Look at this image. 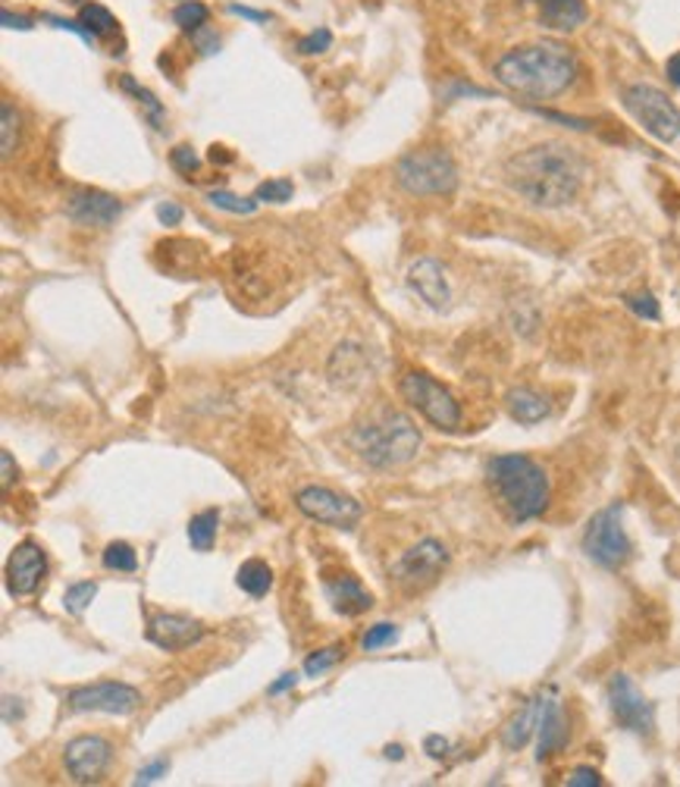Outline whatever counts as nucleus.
Wrapping results in <instances>:
<instances>
[{
	"label": "nucleus",
	"instance_id": "16",
	"mask_svg": "<svg viewBox=\"0 0 680 787\" xmlns=\"http://www.w3.org/2000/svg\"><path fill=\"white\" fill-rule=\"evenodd\" d=\"M145 637L167 649V653H179V649H189L192 643L204 637V628L186 616H172V612H160V616L147 618Z\"/></svg>",
	"mask_w": 680,
	"mask_h": 787
},
{
	"label": "nucleus",
	"instance_id": "24",
	"mask_svg": "<svg viewBox=\"0 0 680 787\" xmlns=\"http://www.w3.org/2000/svg\"><path fill=\"white\" fill-rule=\"evenodd\" d=\"M236 584L242 587L248 596H264V593L273 587V571H270L267 562H261V559H248L242 568H239V574H236Z\"/></svg>",
	"mask_w": 680,
	"mask_h": 787
},
{
	"label": "nucleus",
	"instance_id": "15",
	"mask_svg": "<svg viewBox=\"0 0 680 787\" xmlns=\"http://www.w3.org/2000/svg\"><path fill=\"white\" fill-rule=\"evenodd\" d=\"M122 204L120 198L97 192V189H82L67 201V217L79 226H95V229H107L120 220Z\"/></svg>",
	"mask_w": 680,
	"mask_h": 787
},
{
	"label": "nucleus",
	"instance_id": "33",
	"mask_svg": "<svg viewBox=\"0 0 680 787\" xmlns=\"http://www.w3.org/2000/svg\"><path fill=\"white\" fill-rule=\"evenodd\" d=\"M291 182L289 179H267V182H261L258 189H254V201L261 204V201H267V204H286L291 198Z\"/></svg>",
	"mask_w": 680,
	"mask_h": 787
},
{
	"label": "nucleus",
	"instance_id": "41",
	"mask_svg": "<svg viewBox=\"0 0 680 787\" xmlns=\"http://www.w3.org/2000/svg\"><path fill=\"white\" fill-rule=\"evenodd\" d=\"M0 465H3L0 487H3V490H10V487H13V480H16V474H20V468H16V462H13V455H10V452H0Z\"/></svg>",
	"mask_w": 680,
	"mask_h": 787
},
{
	"label": "nucleus",
	"instance_id": "8",
	"mask_svg": "<svg viewBox=\"0 0 680 787\" xmlns=\"http://www.w3.org/2000/svg\"><path fill=\"white\" fill-rule=\"evenodd\" d=\"M583 552L603 568H621L631 559V540L621 524V505H608L593 515L583 534Z\"/></svg>",
	"mask_w": 680,
	"mask_h": 787
},
{
	"label": "nucleus",
	"instance_id": "20",
	"mask_svg": "<svg viewBox=\"0 0 680 787\" xmlns=\"http://www.w3.org/2000/svg\"><path fill=\"white\" fill-rule=\"evenodd\" d=\"M539 10V23L552 32H574L586 23V0H530Z\"/></svg>",
	"mask_w": 680,
	"mask_h": 787
},
{
	"label": "nucleus",
	"instance_id": "2",
	"mask_svg": "<svg viewBox=\"0 0 680 787\" xmlns=\"http://www.w3.org/2000/svg\"><path fill=\"white\" fill-rule=\"evenodd\" d=\"M492 73L514 95L542 100L559 98L577 79V57L564 45L539 41V45L509 50Z\"/></svg>",
	"mask_w": 680,
	"mask_h": 787
},
{
	"label": "nucleus",
	"instance_id": "32",
	"mask_svg": "<svg viewBox=\"0 0 680 787\" xmlns=\"http://www.w3.org/2000/svg\"><path fill=\"white\" fill-rule=\"evenodd\" d=\"M395 640H398V628L389 624V621H380V624L367 628V634L361 637V649L365 653H377V649H383V646L395 643Z\"/></svg>",
	"mask_w": 680,
	"mask_h": 787
},
{
	"label": "nucleus",
	"instance_id": "13",
	"mask_svg": "<svg viewBox=\"0 0 680 787\" xmlns=\"http://www.w3.org/2000/svg\"><path fill=\"white\" fill-rule=\"evenodd\" d=\"M110 760H114V747L100 735H82V738L70 740L67 750H63V763H67V772H70L75 785L100 782Z\"/></svg>",
	"mask_w": 680,
	"mask_h": 787
},
{
	"label": "nucleus",
	"instance_id": "11",
	"mask_svg": "<svg viewBox=\"0 0 680 787\" xmlns=\"http://www.w3.org/2000/svg\"><path fill=\"white\" fill-rule=\"evenodd\" d=\"M295 505L305 517H311L317 524H330V527H351L361 517V502H355L351 496L326 490V487L298 490Z\"/></svg>",
	"mask_w": 680,
	"mask_h": 787
},
{
	"label": "nucleus",
	"instance_id": "37",
	"mask_svg": "<svg viewBox=\"0 0 680 787\" xmlns=\"http://www.w3.org/2000/svg\"><path fill=\"white\" fill-rule=\"evenodd\" d=\"M170 164L176 167L179 172H186V176H192L198 167H201V157L194 154L192 145H179V148H172L170 154Z\"/></svg>",
	"mask_w": 680,
	"mask_h": 787
},
{
	"label": "nucleus",
	"instance_id": "9",
	"mask_svg": "<svg viewBox=\"0 0 680 787\" xmlns=\"http://www.w3.org/2000/svg\"><path fill=\"white\" fill-rule=\"evenodd\" d=\"M608 706L611 715L621 728H628L640 738H649L656 728V710L653 703L643 696V690L633 684L628 675H615L608 681Z\"/></svg>",
	"mask_w": 680,
	"mask_h": 787
},
{
	"label": "nucleus",
	"instance_id": "27",
	"mask_svg": "<svg viewBox=\"0 0 680 787\" xmlns=\"http://www.w3.org/2000/svg\"><path fill=\"white\" fill-rule=\"evenodd\" d=\"M100 562L104 568H110V571H122V574H132L135 568H139V556H135V549L129 546V542H110L107 549H104V556H100Z\"/></svg>",
	"mask_w": 680,
	"mask_h": 787
},
{
	"label": "nucleus",
	"instance_id": "46",
	"mask_svg": "<svg viewBox=\"0 0 680 787\" xmlns=\"http://www.w3.org/2000/svg\"><path fill=\"white\" fill-rule=\"evenodd\" d=\"M295 684H298V675H295V671H286L276 684H270V693H273V696H276V693H286V690L295 688Z\"/></svg>",
	"mask_w": 680,
	"mask_h": 787
},
{
	"label": "nucleus",
	"instance_id": "36",
	"mask_svg": "<svg viewBox=\"0 0 680 787\" xmlns=\"http://www.w3.org/2000/svg\"><path fill=\"white\" fill-rule=\"evenodd\" d=\"M330 45H333V32H330V28H317V32L305 35V38L298 41V53H305V57H314V53L330 50Z\"/></svg>",
	"mask_w": 680,
	"mask_h": 787
},
{
	"label": "nucleus",
	"instance_id": "26",
	"mask_svg": "<svg viewBox=\"0 0 680 787\" xmlns=\"http://www.w3.org/2000/svg\"><path fill=\"white\" fill-rule=\"evenodd\" d=\"M79 23L85 25L92 35H110L114 28H117V16L107 10V7H100V3H85L82 10H79Z\"/></svg>",
	"mask_w": 680,
	"mask_h": 787
},
{
	"label": "nucleus",
	"instance_id": "31",
	"mask_svg": "<svg viewBox=\"0 0 680 787\" xmlns=\"http://www.w3.org/2000/svg\"><path fill=\"white\" fill-rule=\"evenodd\" d=\"M97 596V584L92 581H82V584H73L70 591L63 593V606H67V612H73V616H82L88 606H92V599Z\"/></svg>",
	"mask_w": 680,
	"mask_h": 787
},
{
	"label": "nucleus",
	"instance_id": "22",
	"mask_svg": "<svg viewBox=\"0 0 680 787\" xmlns=\"http://www.w3.org/2000/svg\"><path fill=\"white\" fill-rule=\"evenodd\" d=\"M542 700L546 696H539V700H530L521 713L511 718L509 725L502 728V743L509 747V750H521L527 740L534 738L536 728H539V715H542Z\"/></svg>",
	"mask_w": 680,
	"mask_h": 787
},
{
	"label": "nucleus",
	"instance_id": "47",
	"mask_svg": "<svg viewBox=\"0 0 680 787\" xmlns=\"http://www.w3.org/2000/svg\"><path fill=\"white\" fill-rule=\"evenodd\" d=\"M3 25H7V28H32V23H28L25 16H13L10 10H3Z\"/></svg>",
	"mask_w": 680,
	"mask_h": 787
},
{
	"label": "nucleus",
	"instance_id": "42",
	"mask_svg": "<svg viewBox=\"0 0 680 787\" xmlns=\"http://www.w3.org/2000/svg\"><path fill=\"white\" fill-rule=\"evenodd\" d=\"M157 220L164 223V226H179V223H182V207L172 204V201L160 204V207H157Z\"/></svg>",
	"mask_w": 680,
	"mask_h": 787
},
{
	"label": "nucleus",
	"instance_id": "40",
	"mask_svg": "<svg viewBox=\"0 0 680 787\" xmlns=\"http://www.w3.org/2000/svg\"><path fill=\"white\" fill-rule=\"evenodd\" d=\"M167 768H170V765L164 763V760H157V763L145 765V768H142V772L135 775V785H154L157 778H164V775H167Z\"/></svg>",
	"mask_w": 680,
	"mask_h": 787
},
{
	"label": "nucleus",
	"instance_id": "38",
	"mask_svg": "<svg viewBox=\"0 0 680 787\" xmlns=\"http://www.w3.org/2000/svg\"><path fill=\"white\" fill-rule=\"evenodd\" d=\"M603 785V775L589 765H577L571 775H568V787H599Z\"/></svg>",
	"mask_w": 680,
	"mask_h": 787
},
{
	"label": "nucleus",
	"instance_id": "25",
	"mask_svg": "<svg viewBox=\"0 0 680 787\" xmlns=\"http://www.w3.org/2000/svg\"><path fill=\"white\" fill-rule=\"evenodd\" d=\"M20 126H23L20 110L10 100H3L0 104V157L3 160H10L20 148Z\"/></svg>",
	"mask_w": 680,
	"mask_h": 787
},
{
	"label": "nucleus",
	"instance_id": "10",
	"mask_svg": "<svg viewBox=\"0 0 680 787\" xmlns=\"http://www.w3.org/2000/svg\"><path fill=\"white\" fill-rule=\"evenodd\" d=\"M73 713H107V715H132L142 706V693L122 681H100L88 688L70 690L67 696Z\"/></svg>",
	"mask_w": 680,
	"mask_h": 787
},
{
	"label": "nucleus",
	"instance_id": "18",
	"mask_svg": "<svg viewBox=\"0 0 680 787\" xmlns=\"http://www.w3.org/2000/svg\"><path fill=\"white\" fill-rule=\"evenodd\" d=\"M323 593L330 599V606L339 612V616H365L367 609L373 606V596L351 577V574H339V577H326L323 581Z\"/></svg>",
	"mask_w": 680,
	"mask_h": 787
},
{
	"label": "nucleus",
	"instance_id": "28",
	"mask_svg": "<svg viewBox=\"0 0 680 787\" xmlns=\"http://www.w3.org/2000/svg\"><path fill=\"white\" fill-rule=\"evenodd\" d=\"M207 16H211V10L204 7V3H198V0H189V3H179L176 10H172V23L179 25L182 32H198V28H204L207 25Z\"/></svg>",
	"mask_w": 680,
	"mask_h": 787
},
{
	"label": "nucleus",
	"instance_id": "34",
	"mask_svg": "<svg viewBox=\"0 0 680 787\" xmlns=\"http://www.w3.org/2000/svg\"><path fill=\"white\" fill-rule=\"evenodd\" d=\"M339 656H342V646H326V649H320V653H311V656L305 659V675H308V678H317V675L330 671L333 665L339 663Z\"/></svg>",
	"mask_w": 680,
	"mask_h": 787
},
{
	"label": "nucleus",
	"instance_id": "44",
	"mask_svg": "<svg viewBox=\"0 0 680 787\" xmlns=\"http://www.w3.org/2000/svg\"><path fill=\"white\" fill-rule=\"evenodd\" d=\"M229 13H232V16H244V20H251V23H267L270 20L267 13L248 10V7H239V3H229Z\"/></svg>",
	"mask_w": 680,
	"mask_h": 787
},
{
	"label": "nucleus",
	"instance_id": "7",
	"mask_svg": "<svg viewBox=\"0 0 680 787\" xmlns=\"http://www.w3.org/2000/svg\"><path fill=\"white\" fill-rule=\"evenodd\" d=\"M398 390L405 395V402H408L411 408H417L433 427H439V430H458V424H462V405H458L455 395L449 393L442 383H437L430 373H420V370L405 373Z\"/></svg>",
	"mask_w": 680,
	"mask_h": 787
},
{
	"label": "nucleus",
	"instance_id": "12",
	"mask_svg": "<svg viewBox=\"0 0 680 787\" xmlns=\"http://www.w3.org/2000/svg\"><path fill=\"white\" fill-rule=\"evenodd\" d=\"M445 565H449V549L439 540H420L395 562L392 574L402 587L417 591V587L433 584Z\"/></svg>",
	"mask_w": 680,
	"mask_h": 787
},
{
	"label": "nucleus",
	"instance_id": "23",
	"mask_svg": "<svg viewBox=\"0 0 680 787\" xmlns=\"http://www.w3.org/2000/svg\"><path fill=\"white\" fill-rule=\"evenodd\" d=\"M219 527V512L217 509H204L189 521V542H192L194 552H211V546L217 540Z\"/></svg>",
	"mask_w": 680,
	"mask_h": 787
},
{
	"label": "nucleus",
	"instance_id": "29",
	"mask_svg": "<svg viewBox=\"0 0 680 787\" xmlns=\"http://www.w3.org/2000/svg\"><path fill=\"white\" fill-rule=\"evenodd\" d=\"M120 85H122V92L135 95V98H139V104H145L147 120L154 123V129H164V126H160V123H164V107H160V100L154 98V95H151L147 88H142V85H139L135 79H129V75H122Z\"/></svg>",
	"mask_w": 680,
	"mask_h": 787
},
{
	"label": "nucleus",
	"instance_id": "5",
	"mask_svg": "<svg viewBox=\"0 0 680 787\" xmlns=\"http://www.w3.org/2000/svg\"><path fill=\"white\" fill-rule=\"evenodd\" d=\"M395 182L414 198H445L458 189V167L442 148H420L395 164Z\"/></svg>",
	"mask_w": 680,
	"mask_h": 787
},
{
	"label": "nucleus",
	"instance_id": "45",
	"mask_svg": "<svg viewBox=\"0 0 680 787\" xmlns=\"http://www.w3.org/2000/svg\"><path fill=\"white\" fill-rule=\"evenodd\" d=\"M665 73H668V82H671V85H678V88H680V50H678V53H671V57H668V63H665Z\"/></svg>",
	"mask_w": 680,
	"mask_h": 787
},
{
	"label": "nucleus",
	"instance_id": "43",
	"mask_svg": "<svg viewBox=\"0 0 680 787\" xmlns=\"http://www.w3.org/2000/svg\"><path fill=\"white\" fill-rule=\"evenodd\" d=\"M423 747H427V753H430L433 760H442V756L449 753V740L439 738V735H430V738L423 740Z\"/></svg>",
	"mask_w": 680,
	"mask_h": 787
},
{
	"label": "nucleus",
	"instance_id": "19",
	"mask_svg": "<svg viewBox=\"0 0 680 787\" xmlns=\"http://www.w3.org/2000/svg\"><path fill=\"white\" fill-rule=\"evenodd\" d=\"M539 743H536V760L542 763L546 756L559 753L561 747L568 743V725H564V713H561L559 700L546 696L542 700V715H539Z\"/></svg>",
	"mask_w": 680,
	"mask_h": 787
},
{
	"label": "nucleus",
	"instance_id": "48",
	"mask_svg": "<svg viewBox=\"0 0 680 787\" xmlns=\"http://www.w3.org/2000/svg\"><path fill=\"white\" fill-rule=\"evenodd\" d=\"M386 753L392 756V760H402V747H389Z\"/></svg>",
	"mask_w": 680,
	"mask_h": 787
},
{
	"label": "nucleus",
	"instance_id": "14",
	"mask_svg": "<svg viewBox=\"0 0 680 787\" xmlns=\"http://www.w3.org/2000/svg\"><path fill=\"white\" fill-rule=\"evenodd\" d=\"M48 574V556L38 542L23 540L7 559V591L13 596H32Z\"/></svg>",
	"mask_w": 680,
	"mask_h": 787
},
{
	"label": "nucleus",
	"instance_id": "39",
	"mask_svg": "<svg viewBox=\"0 0 680 787\" xmlns=\"http://www.w3.org/2000/svg\"><path fill=\"white\" fill-rule=\"evenodd\" d=\"M192 41L198 45V50L201 53H217L219 50V38L204 25V28H198V32H192Z\"/></svg>",
	"mask_w": 680,
	"mask_h": 787
},
{
	"label": "nucleus",
	"instance_id": "1",
	"mask_svg": "<svg viewBox=\"0 0 680 787\" xmlns=\"http://www.w3.org/2000/svg\"><path fill=\"white\" fill-rule=\"evenodd\" d=\"M586 164L574 148L561 142H539L517 151L505 164L509 186L534 207H564L583 186Z\"/></svg>",
	"mask_w": 680,
	"mask_h": 787
},
{
	"label": "nucleus",
	"instance_id": "17",
	"mask_svg": "<svg viewBox=\"0 0 680 787\" xmlns=\"http://www.w3.org/2000/svg\"><path fill=\"white\" fill-rule=\"evenodd\" d=\"M408 286H411L414 293L420 296V301H427L433 311L449 308V301H452V289H449L445 271H442V264L433 261V258L414 261L411 271H408Z\"/></svg>",
	"mask_w": 680,
	"mask_h": 787
},
{
	"label": "nucleus",
	"instance_id": "4",
	"mask_svg": "<svg viewBox=\"0 0 680 787\" xmlns=\"http://www.w3.org/2000/svg\"><path fill=\"white\" fill-rule=\"evenodd\" d=\"M348 443L370 468H398L420 452V430L408 415L380 408L348 433Z\"/></svg>",
	"mask_w": 680,
	"mask_h": 787
},
{
	"label": "nucleus",
	"instance_id": "30",
	"mask_svg": "<svg viewBox=\"0 0 680 787\" xmlns=\"http://www.w3.org/2000/svg\"><path fill=\"white\" fill-rule=\"evenodd\" d=\"M207 201L217 207V211H226V214H254L258 211V201L254 198H239L226 189H217V192H207Z\"/></svg>",
	"mask_w": 680,
	"mask_h": 787
},
{
	"label": "nucleus",
	"instance_id": "6",
	"mask_svg": "<svg viewBox=\"0 0 680 787\" xmlns=\"http://www.w3.org/2000/svg\"><path fill=\"white\" fill-rule=\"evenodd\" d=\"M624 107L636 123L643 126L658 142H675L680 139V107L668 98L656 85H631L624 88Z\"/></svg>",
	"mask_w": 680,
	"mask_h": 787
},
{
	"label": "nucleus",
	"instance_id": "35",
	"mask_svg": "<svg viewBox=\"0 0 680 787\" xmlns=\"http://www.w3.org/2000/svg\"><path fill=\"white\" fill-rule=\"evenodd\" d=\"M624 305L631 308L636 318L643 320H658L661 318V308L653 293H633V296H624Z\"/></svg>",
	"mask_w": 680,
	"mask_h": 787
},
{
	"label": "nucleus",
	"instance_id": "21",
	"mask_svg": "<svg viewBox=\"0 0 680 787\" xmlns=\"http://www.w3.org/2000/svg\"><path fill=\"white\" fill-rule=\"evenodd\" d=\"M505 405H509V415L517 424H539V420L549 418V398L527 390V386L511 390L505 395Z\"/></svg>",
	"mask_w": 680,
	"mask_h": 787
},
{
	"label": "nucleus",
	"instance_id": "3",
	"mask_svg": "<svg viewBox=\"0 0 680 787\" xmlns=\"http://www.w3.org/2000/svg\"><path fill=\"white\" fill-rule=\"evenodd\" d=\"M486 484L514 524L534 521L549 509V477L527 455H496L486 465Z\"/></svg>",
	"mask_w": 680,
	"mask_h": 787
}]
</instances>
